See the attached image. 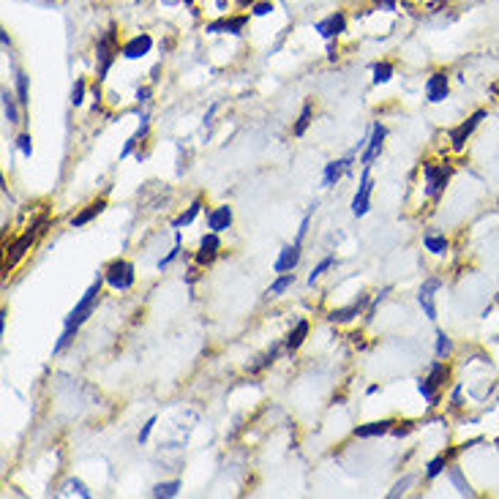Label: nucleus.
<instances>
[{
	"label": "nucleus",
	"mask_w": 499,
	"mask_h": 499,
	"mask_svg": "<svg viewBox=\"0 0 499 499\" xmlns=\"http://www.w3.org/2000/svg\"><path fill=\"white\" fill-rule=\"evenodd\" d=\"M393 431V420H371V423H363V426H355V437L360 439H371V437H385Z\"/></svg>",
	"instance_id": "obj_20"
},
{
	"label": "nucleus",
	"mask_w": 499,
	"mask_h": 499,
	"mask_svg": "<svg viewBox=\"0 0 499 499\" xmlns=\"http://www.w3.org/2000/svg\"><path fill=\"white\" fill-rule=\"evenodd\" d=\"M423 246H426V251H431V254H437V257H442V254H447V249H450V243H447L445 235H439V232H428L426 237H423Z\"/></svg>",
	"instance_id": "obj_26"
},
{
	"label": "nucleus",
	"mask_w": 499,
	"mask_h": 499,
	"mask_svg": "<svg viewBox=\"0 0 499 499\" xmlns=\"http://www.w3.org/2000/svg\"><path fill=\"white\" fill-rule=\"evenodd\" d=\"M305 336H308V320H301L292 330H289V336L284 341V349L286 352H295V349H301L303 347Z\"/></svg>",
	"instance_id": "obj_23"
},
{
	"label": "nucleus",
	"mask_w": 499,
	"mask_h": 499,
	"mask_svg": "<svg viewBox=\"0 0 499 499\" xmlns=\"http://www.w3.org/2000/svg\"><path fill=\"white\" fill-rule=\"evenodd\" d=\"M237 3H240V6H254L257 0H237Z\"/></svg>",
	"instance_id": "obj_48"
},
{
	"label": "nucleus",
	"mask_w": 499,
	"mask_h": 499,
	"mask_svg": "<svg viewBox=\"0 0 499 499\" xmlns=\"http://www.w3.org/2000/svg\"><path fill=\"white\" fill-rule=\"evenodd\" d=\"M101 284H104V273L96 276V281H93V284L88 286V292L79 298V303L69 311V317H66V322H63V333H60V339H57V344H55V352H63V349L74 341L77 330L93 317L96 303H99V295H101Z\"/></svg>",
	"instance_id": "obj_1"
},
{
	"label": "nucleus",
	"mask_w": 499,
	"mask_h": 499,
	"mask_svg": "<svg viewBox=\"0 0 499 499\" xmlns=\"http://www.w3.org/2000/svg\"><path fill=\"white\" fill-rule=\"evenodd\" d=\"M270 11H273V3H270V0H257V3L251 6V14H254V17H268Z\"/></svg>",
	"instance_id": "obj_42"
},
{
	"label": "nucleus",
	"mask_w": 499,
	"mask_h": 499,
	"mask_svg": "<svg viewBox=\"0 0 499 499\" xmlns=\"http://www.w3.org/2000/svg\"><path fill=\"white\" fill-rule=\"evenodd\" d=\"M246 25H249V17H246V14H240V17H221V19H215V22L208 25V33H230V36H243Z\"/></svg>",
	"instance_id": "obj_13"
},
{
	"label": "nucleus",
	"mask_w": 499,
	"mask_h": 499,
	"mask_svg": "<svg viewBox=\"0 0 499 499\" xmlns=\"http://www.w3.org/2000/svg\"><path fill=\"white\" fill-rule=\"evenodd\" d=\"M352 161L355 156L349 153L347 159H339V161H330V164H325V172H322V189H333L336 183H339L349 169H352Z\"/></svg>",
	"instance_id": "obj_9"
},
{
	"label": "nucleus",
	"mask_w": 499,
	"mask_h": 499,
	"mask_svg": "<svg viewBox=\"0 0 499 499\" xmlns=\"http://www.w3.org/2000/svg\"><path fill=\"white\" fill-rule=\"evenodd\" d=\"M333 265H336V257H333V254H327L325 259H320V265H317V268H314V270H311V273H308V284H314V281L320 279L322 273H325V270H330V268H333Z\"/></svg>",
	"instance_id": "obj_36"
},
{
	"label": "nucleus",
	"mask_w": 499,
	"mask_h": 499,
	"mask_svg": "<svg viewBox=\"0 0 499 499\" xmlns=\"http://www.w3.org/2000/svg\"><path fill=\"white\" fill-rule=\"evenodd\" d=\"M178 257H180V230L175 232V246H172V251H169L164 259H159V270H167L172 262H175V259H178Z\"/></svg>",
	"instance_id": "obj_39"
},
{
	"label": "nucleus",
	"mask_w": 499,
	"mask_h": 499,
	"mask_svg": "<svg viewBox=\"0 0 499 499\" xmlns=\"http://www.w3.org/2000/svg\"><path fill=\"white\" fill-rule=\"evenodd\" d=\"M447 93H450V82H447V74L445 72H437L431 74L426 79V99L431 104H439L445 101Z\"/></svg>",
	"instance_id": "obj_15"
},
{
	"label": "nucleus",
	"mask_w": 499,
	"mask_h": 499,
	"mask_svg": "<svg viewBox=\"0 0 499 499\" xmlns=\"http://www.w3.org/2000/svg\"><path fill=\"white\" fill-rule=\"evenodd\" d=\"M450 407H461V385L453 388V396H450Z\"/></svg>",
	"instance_id": "obj_45"
},
{
	"label": "nucleus",
	"mask_w": 499,
	"mask_h": 499,
	"mask_svg": "<svg viewBox=\"0 0 499 499\" xmlns=\"http://www.w3.org/2000/svg\"><path fill=\"white\" fill-rule=\"evenodd\" d=\"M301 246H303V243L295 240L292 246H284V249H281L279 259H276V265H273L276 273H292V270L301 265Z\"/></svg>",
	"instance_id": "obj_17"
},
{
	"label": "nucleus",
	"mask_w": 499,
	"mask_h": 499,
	"mask_svg": "<svg viewBox=\"0 0 499 499\" xmlns=\"http://www.w3.org/2000/svg\"><path fill=\"white\" fill-rule=\"evenodd\" d=\"M314 30H317L325 41H333V38H339L341 33L347 30V17H344L341 11H336V14H330V17L320 19V22L314 25Z\"/></svg>",
	"instance_id": "obj_12"
},
{
	"label": "nucleus",
	"mask_w": 499,
	"mask_h": 499,
	"mask_svg": "<svg viewBox=\"0 0 499 499\" xmlns=\"http://www.w3.org/2000/svg\"><path fill=\"white\" fill-rule=\"evenodd\" d=\"M453 175V167L450 164H423V191H426L428 199H439L445 194L447 180Z\"/></svg>",
	"instance_id": "obj_3"
},
{
	"label": "nucleus",
	"mask_w": 499,
	"mask_h": 499,
	"mask_svg": "<svg viewBox=\"0 0 499 499\" xmlns=\"http://www.w3.org/2000/svg\"><path fill=\"white\" fill-rule=\"evenodd\" d=\"M371 74H374V77H371L374 85H385V82L393 79L396 69H393V63H385V60H382V63H374V66H371Z\"/></svg>",
	"instance_id": "obj_31"
},
{
	"label": "nucleus",
	"mask_w": 499,
	"mask_h": 499,
	"mask_svg": "<svg viewBox=\"0 0 499 499\" xmlns=\"http://www.w3.org/2000/svg\"><path fill=\"white\" fill-rule=\"evenodd\" d=\"M450 352H453V341H450V336H447L445 330H437V344H434V355L439 357V360H445V357H450Z\"/></svg>",
	"instance_id": "obj_33"
},
{
	"label": "nucleus",
	"mask_w": 499,
	"mask_h": 499,
	"mask_svg": "<svg viewBox=\"0 0 499 499\" xmlns=\"http://www.w3.org/2000/svg\"><path fill=\"white\" fill-rule=\"evenodd\" d=\"M221 251V240H218V232H208L202 240H199V251L194 254L196 265H211Z\"/></svg>",
	"instance_id": "obj_14"
},
{
	"label": "nucleus",
	"mask_w": 499,
	"mask_h": 499,
	"mask_svg": "<svg viewBox=\"0 0 499 499\" xmlns=\"http://www.w3.org/2000/svg\"><path fill=\"white\" fill-rule=\"evenodd\" d=\"M96 60H99V79H104L112 69V63L118 60V41H115V28H109L107 33L96 41Z\"/></svg>",
	"instance_id": "obj_5"
},
{
	"label": "nucleus",
	"mask_w": 499,
	"mask_h": 499,
	"mask_svg": "<svg viewBox=\"0 0 499 499\" xmlns=\"http://www.w3.org/2000/svg\"><path fill=\"white\" fill-rule=\"evenodd\" d=\"M311 118H314V104L311 101H305L303 109H301V118H298V123H295V137H303L305 131H308V125H311Z\"/></svg>",
	"instance_id": "obj_30"
},
{
	"label": "nucleus",
	"mask_w": 499,
	"mask_h": 499,
	"mask_svg": "<svg viewBox=\"0 0 499 499\" xmlns=\"http://www.w3.org/2000/svg\"><path fill=\"white\" fill-rule=\"evenodd\" d=\"M374 3L385 11H396V0H374Z\"/></svg>",
	"instance_id": "obj_47"
},
{
	"label": "nucleus",
	"mask_w": 499,
	"mask_h": 499,
	"mask_svg": "<svg viewBox=\"0 0 499 499\" xmlns=\"http://www.w3.org/2000/svg\"><path fill=\"white\" fill-rule=\"evenodd\" d=\"M14 79H17V99L22 107H28L30 104V90H28V74L25 72H17L14 74Z\"/></svg>",
	"instance_id": "obj_34"
},
{
	"label": "nucleus",
	"mask_w": 499,
	"mask_h": 499,
	"mask_svg": "<svg viewBox=\"0 0 499 499\" xmlns=\"http://www.w3.org/2000/svg\"><path fill=\"white\" fill-rule=\"evenodd\" d=\"M137 281V273H134V265L128 262V259H112L104 270V284H109L112 289H118V292H125V289H131Z\"/></svg>",
	"instance_id": "obj_4"
},
{
	"label": "nucleus",
	"mask_w": 499,
	"mask_h": 499,
	"mask_svg": "<svg viewBox=\"0 0 499 499\" xmlns=\"http://www.w3.org/2000/svg\"><path fill=\"white\" fill-rule=\"evenodd\" d=\"M292 284H295V273H279V279L268 286V298H279V295H284Z\"/></svg>",
	"instance_id": "obj_28"
},
{
	"label": "nucleus",
	"mask_w": 499,
	"mask_h": 499,
	"mask_svg": "<svg viewBox=\"0 0 499 499\" xmlns=\"http://www.w3.org/2000/svg\"><path fill=\"white\" fill-rule=\"evenodd\" d=\"M104 208H107V202H104V199H96V202H90L85 211H79V213L72 218V227H85V224H90V221H93L96 215L101 213Z\"/></svg>",
	"instance_id": "obj_24"
},
{
	"label": "nucleus",
	"mask_w": 499,
	"mask_h": 499,
	"mask_svg": "<svg viewBox=\"0 0 499 499\" xmlns=\"http://www.w3.org/2000/svg\"><path fill=\"white\" fill-rule=\"evenodd\" d=\"M150 96H153V88H147V85H142V88H137V104H147L150 101Z\"/></svg>",
	"instance_id": "obj_44"
},
{
	"label": "nucleus",
	"mask_w": 499,
	"mask_h": 499,
	"mask_svg": "<svg viewBox=\"0 0 499 499\" xmlns=\"http://www.w3.org/2000/svg\"><path fill=\"white\" fill-rule=\"evenodd\" d=\"M0 101H3V118H6V123L9 125H14V123H19V99L11 93L9 88H3L0 90Z\"/></svg>",
	"instance_id": "obj_21"
},
{
	"label": "nucleus",
	"mask_w": 499,
	"mask_h": 499,
	"mask_svg": "<svg viewBox=\"0 0 499 499\" xmlns=\"http://www.w3.org/2000/svg\"><path fill=\"white\" fill-rule=\"evenodd\" d=\"M445 379H447L445 360H439V357H437V363H431L428 374L417 379V391H420V396L428 401V407H437V404H439V391H442Z\"/></svg>",
	"instance_id": "obj_2"
},
{
	"label": "nucleus",
	"mask_w": 499,
	"mask_h": 499,
	"mask_svg": "<svg viewBox=\"0 0 499 499\" xmlns=\"http://www.w3.org/2000/svg\"><path fill=\"white\" fill-rule=\"evenodd\" d=\"M44 224H47V221L41 218L38 224H33L30 230H28V232H25V235H22V237H19L17 243H11V246H9V259H6V268H11L14 262H19V257H22L25 251L30 249V243L36 240V235H38V232H41V227H44Z\"/></svg>",
	"instance_id": "obj_11"
},
{
	"label": "nucleus",
	"mask_w": 499,
	"mask_h": 499,
	"mask_svg": "<svg viewBox=\"0 0 499 499\" xmlns=\"http://www.w3.org/2000/svg\"><path fill=\"white\" fill-rule=\"evenodd\" d=\"M447 478H450V483L456 486V491H459L461 497H475L472 486L466 483V478L461 475V469H459V466H447Z\"/></svg>",
	"instance_id": "obj_27"
},
{
	"label": "nucleus",
	"mask_w": 499,
	"mask_h": 499,
	"mask_svg": "<svg viewBox=\"0 0 499 499\" xmlns=\"http://www.w3.org/2000/svg\"><path fill=\"white\" fill-rule=\"evenodd\" d=\"M445 469H447V456H437V459H431V461L426 464V478L434 481V478H439Z\"/></svg>",
	"instance_id": "obj_35"
},
{
	"label": "nucleus",
	"mask_w": 499,
	"mask_h": 499,
	"mask_svg": "<svg viewBox=\"0 0 499 499\" xmlns=\"http://www.w3.org/2000/svg\"><path fill=\"white\" fill-rule=\"evenodd\" d=\"M232 227V208L230 205H221V208H215L208 213V230L211 232H227Z\"/></svg>",
	"instance_id": "obj_19"
},
{
	"label": "nucleus",
	"mask_w": 499,
	"mask_h": 499,
	"mask_svg": "<svg viewBox=\"0 0 499 499\" xmlns=\"http://www.w3.org/2000/svg\"><path fill=\"white\" fill-rule=\"evenodd\" d=\"M412 483H415V478H412V475H404V478H401V481L396 483V486H393L391 491H388V499H398V497H404V494H407V488H410Z\"/></svg>",
	"instance_id": "obj_38"
},
{
	"label": "nucleus",
	"mask_w": 499,
	"mask_h": 499,
	"mask_svg": "<svg viewBox=\"0 0 499 499\" xmlns=\"http://www.w3.org/2000/svg\"><path fill=\"white\" fill-rule=\"evenodd\" d=\"M486 120V109H478V112H472L466 120H464L461 125H456L453 131H450V147L459 153V150H464V145H466V140L475 134V128Z\"/></svg>",
	"instance_id": "obj_7"
},
{
	"label": "nucleus",
	"mask_w": 499,
	"mask_h": 499,
	"mask_svg": "<svg viewBox=\"0 0 499 499\" xmlns=\"http://www.w3.org/2000/svg\"><path fill=\"white\" fill-rule=\"evenodd\" d=\"M14 145H17V150L22 153V156H33V140H30V134H19L17 140H14Z\"/></svg>",
	"instance_id": "obj_40"
},
{
	"label": "nucleus",
	"mask_w": 499,
	"mask_h": 499,
	"mask_svg": "<svg viewBox=\"0 0 499 499\" xmlns=\"http://www.w3.org/2000/svg\"><path fill=\"white\" fill-rule=\"evenodd\" d=\"M153 50V38L147 36V33H140V36L128 38L123 47H120V55H123L125 60H140L145 55Z\"/></svg>",
	"instance_id": "obj_16"
},
{
	"label": "nucleus",
	"mask_w": 499,
	"mask_h": 499,
	"mask_svg": "<svg viewBox=\"0 0 499 499\" xmlns=\"http://www.w3.org/2000/svg\"><path fill=\"white\" fill-rule=\"evenodd\" d=\"M178 491H180V481H169V483H156L150 494L156 499H172L178 497Z\"/></svg>",
	"instance_id": "obj_32"
},
{
	"label": "nucleus",
	"mask_w": 499,
	"mask_h": 499,
	"mask_svg": "<svg viewBox=\"0 0 499 499\" xmlns=\"http://www.w3.org/2000/svg\"><path fill=\"white\" fill-rule=\"evenodd\" d=\"M147 131H150V118H147V112H142V115H140V128H137V131H134V134H131V137L125 140V145H123V153H120L123 159L125 156H131V153L137 150V145L147 137Z\"/></svg>",
	"instance_id": "obj_22"
},
{
	"label": "nucleus",
	"mask_w": 499,
	"mask_h": 499,
	"mask_svg": "<svg viewBox=\"0 0 499 499\" xmlns=\"http://www.w3.org/2000/svg\"><path fill=\"white\" fill-rule=\"evenodd\" d=\"M385 140H388V128H385V123L376 120V123L371 125L369 140H366V150H363V156H360V164H363V167H371V164H374V159L382 153V147H385Z\"/></svg>",
	"instance_id": "obj_8"
},
{
	"label": "nucleus",
	"mask_w": 499,
	"mask_h": 499,
	"mask_svg": "<svg viewBox=\"0 0 499 499\" xmlns=\"http://www.w3.org/2000/svg\"><path fill=\"white\" fill-rule=\"evenodd\" d=\"M442 289V281L439 279H426L423 286H420V292H417V303L423 308V314H426L428 320H437V305H434V295Z\"/></svg>",
	"instance_id": "obj_10"
},
{
	"label": "nucleus",
	"mask_w": 499,
	"mask_h": 499,
	"mask_svg": "<svg viewBox=\"0 0 499 499\" xmlns=\"http://www.w3.org/2000/svg\"><path fill=\"white\" fill-rule=\"evenodd\" d=\"M186 3H191V0H186Z\"/></svg>",
	"instance_id": "obj_49"
},
{
	"label": "nucleus",
	"mask_w": 499,
	"mask_h": 499,
	"mask_svg": "<svg viewBox=\"0 0 499 499\" xmlns=\"http://www.w3.org/2000/svg\"><path fill=\"white\" fill-rule=\"evenodd\" d=\"M72 494H77V497H82V499H90V497H93L88 486H85L82 481H77V478H69V481L63 483L60 488H57V497H72Z\"/></svg>",
	"instance_id": "obj_25"
},
{
	"label": "nucleus",
	"mask_w": 499,
	"mask_h": 499,
	"mask_svg": "<svg viewBox=\"0 0 499 499\" xmlns=\"http://www.w3.org/2000/svg\"><path fill=\"white\" fill-rule=\"evenodd\" d=\"M279 349H281V347H273V349H270L268 355H262V357H259V363H254V366H251L249 371H262V369H268L270 363H273V360L279 357Z\"/></svg>",
	"instance_id": "obj_41"
},
{
	"label": "nucleus",
	"mask_w": 499,
	"mask_h": 499,
	"mask_svg": "<svg viewBox=\"0 0 499 499\" xmlns=\"http://www.w3.org/2000/svg\"><path fill=\"white\" fill-rule=\"evenodd\" d=\"M85 90H88V85H85V79H77L72 88V96H69V101H72V107H82V101H85Z\"/></svg>",
	"instance_id": "obj_37"
},
{
	"label": "nucleus",
	"mask_w": 499,
	"mask_h": 499,
	"mask_svg": "<svg viewBox=\"0 0 499 499\" xmlns=\"http://www.w3.org/2000/svg\"><path fill=\"white\" fill-rule=\"evenodd\" d=\"M371 191H374L371 167H366V169H363V175H360V183H357L355 196H352V215H355V218H360V215L369 213V208H371Z\"/></svg>",
	"instance_id": "obj_6"
},
{
	"label": "nucleus",
	"mask_w": 499,
	"mask_h": 499,
	"mask_svg": "<svg viewBox=\"0 0 499 499\" xmlns=\"http://www.w3.org/2000/svg\"><path fill=\"white\" fill-rule=\"evenodd\" d=\"M153 426H156V417H147V420H145V426H142V431H140V437H137V439H140V442H147V437H150V431H153Z\"/></svg>",
	"instance_id": "obj_43"
},
{
	"label": "nucleus",
	"mask_w": 499,
	"mask_h": 499,
	"mask_svg": "<svg viewBox=\"0 0 499 499\" xmlns=\"http://www.w3.org/2000/svg\"><path fill=\"white\" fill-rule=\"evenodd\" d=\"M410 431H412V423H401V426H396V428H393L391 434H396V437H407Z\"/></svg>",
	"instance_id": "obj_46"
},
{
	"label": "nucleus",
	"mask_w": 499,
	"mask_h": 499,
	"mask_svg": "<svg viewBox=\"0 0 499 499\" xmlns=\"http://www.w3.org/2000/svg\"><path fill=\"white\" fill-rule=\"evenodd\" d=\"M369 303V295H360L355 303H349L347 308H333L330 314H327V320L330 322H352L355 317H360V311L366 308Z\"/></svg>",
	"instance_id": "obj_18"
},
{
	"label": "nucleus",
	"mask_w": 499,
	"mask_h": 499,
	"mask_svg": "<svg viewBox=\"0 0 499 499\" xmlns=\"http://www.w3.org/2000/svg\"><path fill=\"white\" fill-rule=\"evenodd\" d=\"M199 211H202V202H199V199H194V202L186 208V213H180L178 218L172 221V227H175V230H183V227H189V224L194 221L196 215H199Z\"/></svg>",
	"instance_id": "obj_29"
}]
</instances>
